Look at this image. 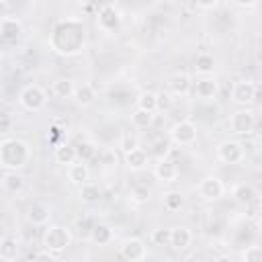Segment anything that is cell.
<instances>
[{"instance_id":"cell-17","label":"cell","mask_w":262,"mask_h":262,"mask_svg":"<svg viewBox=\"0 0 262 262\" xmlns=\"http://www.w3.org/2000/svg\"><path fill=\"white\" fill-rule=\"evenodd\" d=\"M147 164H149V154L143 147H137V149L125 154V166L129 172H141L147 168Z\"/></svg>"},{"instance_id":"cell-22","label":"cell","mask_w":262,"mask_h":262,"mask_svg":"<svg viewBox=\"0 0 262 262\" xmlns=\"http://www.w3.org/2000/svg\"><path fill=\"white\" fill-rule=\"evenodd\" d=\"M88 239L92 244H96V246H108L113 242V229H111V225H106V223H94Z\"/></svg>"},{"instance_id":"cell-35","label":"cell","mask_w":262,"mask_h":262,"mask_svg":"<svg viewBox=\"0 0 262 262\" xmlns=\"http://www.w3.org/2000/svg\"><path fill=\"white\" fill-rule=\"evenodd\" d=\"M119 147L123 149V154H129L139 147V137L135 133H123L119 139Z\"/></svg>"},{"instance_id":"cell-32","label":"cell","mask_w":262,"mask_h":262,"mask_svg":"<svg viewBox=\"0 0 262 262\" xmlns=\"http://www.w3.org/2000/svg\"><path fill=\"white\" fill-rule=\"evenodd\" d=\"M76 156H78V162H84L88 164L94 156H96V145L92 141H80L76 145Z\"/></svg>"},{"instance_id":"cell-18","label":"cell","mask_w":262,"mask_h":262,"mask_svg":"<svg viewBox=\"0 0 262 262\" xmlns=\"http://www.w3.org/2000/svg\"><path fill=\"white\" fill-rule=\"evenodd\" d=\"M74 102L78 104V106H82V108H88V106H92L94 104V100H96V90H94V86L92 84H78L76 86V90H74Z\"/></svg>"},{"instance_id":"cell-36","label":"cell","mask_w":262,"mask_h":262,"mask_svg":"<svg viewBox=\"0 0 262 262\" xmlns=\"http://www.w3.org/2000/svg\"><path fill=\"white\" fill-rule=\"evenodd\" d=\"M242 262H262V248L258 244L246 246V250L242 252Z\"/></svg>"},{"instance_id":"cell-8","label":"cell","mask_w":262,"mask_h":262,"mask_svg":"<svg viewBox=\"0 0 262 262\" xmlns=\"http://www.w3.org/2000/svg\"><path fill=\"white\" fill-rule=\"evenodd\" d=\"M119 256L125 260V262H141L145 260L147 256V246L141 237H125L121 244H119Z\"/></svg>"},{"instance_id":"cell-7","label":"cell","mask_w":262,"mask_h":262,"mask_svg":"<svg viewBox=\"0 0 262 262\" xmlns=\"http://www.w3.org/2000/svg\"><path fill=\"white\" fill-rule=\"evenodd\" d=\"M256 127V115L250 108H237L229 117V129L233 135H250Z\"/></svg>"},{"instance_id":"cell-33","label":"cell","mask_w":262,"mask_h":262,"mask_svg":"<svg viewBox=\"0 0 262 262\" xmlns=\"http://www.w3.org/2000/svg\"><path fill=\"white\" fill-rule=\"evenodd\" d=\"M129 199L133 205H145L149 201V188L145 184H133L129 190Z\"/></svg>"},{"instance_id":"cell-43","label":"cell","mask_w":262,"mask_h":262,"mask_svg":"<svg viewBox=\"0 0 262 262\" xmlns=\"http://www.w3.org/2000/svg\"><path fill=\"white\" fill-rule=\"evenodd\" d=\"M215 262H235V260H233L231 256H219V258H217Z\"/></svg>"},{"instance_id":"cell-39","label":"cell","mask_w":262,"mask_h":262,"mask_svg":"<svg viewBox=\"0 0 262 262\" xmlns=\"http://www.w3.org/2000/svg\"><path fill=\"white\" fill-rule=\"evenodd\" d=\"M33 262H57V258H55V254H51L47 250H39L33 256Z\"/></svg>"},{"instance_id":"cell-30","label":"cell","mask_w":262,"mask_h":262,"mask_svg":"<svg viewBox=\"0 0 262 262\" xmlns=\"http://www.w3.org/2000/svg\"><path fill=\"white\" fill-rule=\"evenodd\" d=\"M135 104H137L135 108H141V111H147V113H156L158 111V94L151 92V90H143L135 98Z\"/></svg>"},{"instance_id":"cell-19","label":"cell","mask_w":262,"mask_h":262,"mask_svg":"<svg viewBox=\"0 0 262 262\" xmlns=\"http://www.w3.org/2000/svg\"><path fill=\"white\" fill-rule=\"evenodd\" d=\"M27 219H29V223H33V225H45L49 219H51V209H49V205H45V203H33L29 209H27Z\"/></svg>"},{"instance_id":"cell-16","label":"cell","mask_w":262,"mask_h":262,"mask_svg":"<svg viewBox=\"0 0 262 262\" xmlns=\"http://www.w3.org/2000/svg\"><path fill=\"white\" fill-rule=\"evenodd\" d=\"M168 88H170V92H172L174 96H186V94H190V90H192V78H190V74H186V72H176V74L170 78Z\"/></svg>"},{"instance_id":"cell-1","label":"cell","mask_w":262,"mask_h":262,"mask_svg":"<svg viewBox=\"0 0 262 262\" xmlns=\"http://www.w3.org/2000/svg\"><path fill=\"white\" fill-rule=\"evenodd\" d=\"M49 45L55 53L59 55H78L84 51V45H86V31H84V25L80 18H66V20H59L53 31H51V37H49Z\"/></svg>"},{"instance_id":"cell-23","label":"cell","mask_w":262,"mask_h":262,"mask_svg":"<svg viewBox=\"0 0 262 262\" xmlns=\"http://www.w3.org/2000/svg\"><path fill=\"white\" fill-rule=\"evenodd\" d=\"M20 33H23V25H20L18 18H14V16H4V18H0V35H2L4 39L12 41V39H16Z\"/></svg>"},{"instance_id":"cell-20","label":"cell","mask_w":262,"mask_h":262,"mask_svg":"<svg viewBox=\"0 0 262 262\" xmlns=\"http://www.w3.org/2000/svg\"><path fill=\"white\" fill-rule=\"evenodd\" d=\"M20 254V244L16 237H10V235H4L0 239V260L2 262H14Z\"/></svg>"},{"instance_id":"cell-2","label":"cell","mask_w":262,"mask_h":262,"mask_svg":"<svg viewBox=\"0 0 262 262\" xmlns=\"http://www.w3.org/2000/svg\"><path fill=\"white\" fill-rule=\"evenodd\" d=\"M31 147L25 139L18 137H8L0 141V166L6 168L8 172H18L31 162Z\"/></svg>"},{"instance_id":"cell-11","label":"cell","mask_w":262,"mask_h":262,"mask_svg":"<svg viewBox=\"0 0 262 262\" xmlns=\"http://www.w3.org/2000/svg\"><path fill=\"white\" fill-rule=\"evenodd\" d=\"M196 190H199V196L203 201H219L225 194V184L219 176H205L199 182Z\"/></svg>"},{"instance_id":"cell-15","label":"cell","mask_w":262,"mask_h":262,"mask_svg":"<svg viewBox=\"0 0 262 262\" xmlns=\"http://www.w3.org/2000/svg\"><path fill=\"white\" fill-rule=\"evenodd\" d=\"M231 196H233V201H235L237 205L250 207V205L256 203L258 192H256V188H254L252 184H248V182H237V184H233V188H231Z\"/></svg>"},{"instance_id":"cell-9","label":"cell","mask_w":262,"mask_h":262,"mask_svg":"<svg viewBox=\"0 0 262 262\" xmlns=\"http://www.w3.org/2000/svg\"><path fill=\"white\" fill-rule=\"evenodd\" d=\"M231 100L239 106H250L258 100V86L252 80H237L231 86Z\"/></svg>"},{"instance_id":"cell-38","label":"cell","mask_w":262,"mask_h":262,"mask_svg":"<svg viewBox=\"0 0 262 262\" xmlns=\"http://www.w3.org/2000/svg\"><path fill=\"white\" fill-rule=\"evenodd\" d=\"M92 227H94V223H92L90 217H82V219L76 221V229H78V233H80L82 237H90Z\"/></svg>"},{"instance_id":"cell-26","label":"cell","mask_w":262,"mask_h":262,"mask_svg":"<svg viewBox=\"0 0 262 262\" xmlns=\"http://www.w3.org/2000/svg\"><path fill=\"white\" fill-rule=\"evenodd\" d=\"M53 158H55V162L61 164V166L74 164V162L78 160V156H76V145H72V143H59V145L55 147V151H53Z\"/></svg>"},{"instance_id":"cell-41","label":"cell","mask_w":262,"mask_h":262,"mask_svg":"<svg viewBox=\"0 0 262 262\" xmlns=\"http://www.w3.org/2000/svg\"><path fill=\"white\" fill-rule=\"evenodd\" d=\"M196 8H203V10H213V8H217V2H207V4H196Z\"/></svg>"},{"instance_id":"cell-31","label":"cell","mask_w":262,"mask_h":262,"mask_svg":"<svg viewBox=\"0 0 262 262\" xmlns=\"http://www.w3.org/2000/svg\"><path fill=\"white\" fill-rule=\"evenodd\" d=\"M156 121V115L154 113H147V111H141V108H135L131 113V125L135 129H149Z\"/></svg>"},{"instance_id":"cell-28","label":"cell","mask_w":262,"mask_h":262,"mask_svg":"<svg viewBox=\"0 0 262 262\" xmlns=\"http://www.w3.org/2000/svg\"><path fill=\"white\" fill-rule=\"evenodd\" d=\"M2 186H4L6 192L18 194V192H23V188H25V178H23V174H18V172H6V174L2 176Z\"/></svg>"},{"instance_id":"cell-42","label":"cell","mask_w":262,"mask_h":262,"mask_svg":"<svg viewBox=\"0 0 262 262\" xmlns=\"http://www.w3.org/2000/svg\"><path fill=\"white\" fill-rule=\"evenodd\" d=\"M6 10H8V4H6L4 0H0V18L6 16Z\"/></svg>"},{"instance_id":"cell-24","label":"cell","mask_w":262,"mask_h":262,"mask_svg":"<svg viewBox=\"0 0 262 262\" xmlns=\"http://www.w3.org/2000/svg\"><path fill=\"white\" fill-rule=\"evenodd\" d=\"M194 72L201 78H209L215 72V57L211 53H199L194 57Z\"/></svg>"},{"instance_id":"cell-25","label":"cell","mask_w":262,"mask_h":262,"mask_svg":"<svg viewBox=\"0 0 262 262\" xmlns=\"http://www.w3.org/2000/svg\"><path fill=\"white\" fill-rule=\"evenodd\" d=\"M74 90H76V84H74V80H70V78H57V80L51 84V92H53V96L59 98V100L72 98V96H74Z\"/></svg>"},{"instance_id":"cell-27","label":"cell","mask_w":262,"mask_h":262,"mask_svg":"<svg viewBox=\"0 0 262 262\" xmlns=\"http://www.w3.org/2000/svg\"><path fill=\"white\" fill-rule=\"evenodd\" d=\"M80 190H78V194H80V201L82 203H88V205H92V203H98L100 201V196H102V190H100V186L96 184V182H84L82 186H78Z\"/></svg>"},{"instance_id":"cell-12","label":"cell","mask_w":262,"mask_h":262,"mask_svg":"<svg viewBox=\"0 0 262 262\" xmlns=\"http://www.w3.org/2000/svg\"><path fill=\"white\" fill-rule=\"evenodd\" d=\"M96 23H98V29L100 31L113 33L121 25V14H119V10L113 4H102L98 8V12H96Z\"/></svg>"},{"instance_id":"cell-40","label":"cell","mask_w":262,"mask_h":262,"mask_svg":"<svg viewBox=\"0 0 262 262\" xmlns=\"http://www.w3.org/2000/svg\"><path fill=\"white\" fill-rule=\"evenodd\" d=\"M172 104L170 94H158V108H168Z\"/></svg>"},{"instance_id":"cell-34","label":"cell","mask_w":262,"mask_h":262,"mask_svg":"<svg viewBox=\"0 0 262 262\" xmlns=\"http://www.w3.org/2000/svg\"><path fill=\"white\" fill-rule=\"evenodd\" d=\"M170 151H172V143L166 141V139H158V141L151 145V151H149V154L156 158V162H160V160H168Z\"/></svg>"},{"instance_id":"cell-29","label":"cell","mask_w":262,"mask_h":262,"mask_svg":"<svg viewBox=\"0 0 262 262\" xmlns=\"http://www.w3.org/2000/svg\"><path fill=\"white\" fill-rule=\"evenodd\" d=\"M162 205H164L166 211L176 213V211H180V209L184 207V194H182L180 190H168V192H164V196H162Z\"/></svg>"},{"instance_id":"cell-13","label":"cell","mask_w":262,"mask_h":262,"mask_svg":"<svg viewBox=\"0 0 262 262\" xmlns=\"http://www.w3.org/2000/svg\"><path fill=\"white\" fill-rule=\"evenodd\" d=\"M192 244V231L186 225H174L170 227V248H174L176 252L186 250Z\"/></svg>"},{"instance_id":"cell-10","label":"cell","mask_w":262,"mask_h":262,"mask_svg":"<svg viewBox=\"0 0 262 262\" xmlns=\"http://www.w3.org/2000/svg\"><path fill=\"white\" fill-rule=\"evenodd\" d=\"M192 92L201 102H215L219 96V82L213 76L199 78L196 82H192Z\"/></svg>"},{"instance_id":"cell-3","label":"cell","mask_w":262,"mask_h":262,"mask_svg":"<svg viewBox=\"0 0 262 262\" xmlns=\"http://www.w3.org/2000/svg\"><path fill=\"white\" fill-rule=\"evenodd\" d=\"M74 235H72V229L66 227V225H49L45 231H43V237H41V244H43V250L51 252V254H61L70 248Z\"/></svg>"},{"instance_id":"cell-37","label":"cell","mask_w":262,"mask_h":262,"mask_svg":"<svg viewBox=\"0 0 262 262\" xmlns=\"http://www.w3.org/2000/svg\"><path fill=\"white\" fill-rule=\"evenodd\" d=\"M151 244L154 246H168L170 244V227H158L151 231Z\"/></svg>"},{"instance_id":"cell-21","label":"cell","mask_w":262,"mask_h":262,"mask_svg":"<svg viewBox=\"0 0 262 262\" xmlns=\"http://www.w3.org/2000/svg\"><path fill=\"white\" fill-rule=\"evenodd\" d=\"M68 180L74 184V186H82L84 182L90 180V170H88V164L84 162H74L68 166Z\"/></svg>"},{"instance_id":"cell-4","label":"cell","mask_w":262,"mask_h":262,"mask_svg":"<svg viewBox=\"0 0 262 262\" xmlns=\"http://www.w3.org/2000/svg\"><path fill=\"white\" fill-rule=\"evenodd\" d=\"M168 137H170V143L178 145V147H186V145H192L199 137V131H196V125L188 119H182L178 123H174L168 131Z\"/></svg>"},{"instance_id":"cell-6","label":"cell","mask_w":262,"mask_h":262,"mask_svg":"<svg viewBox=\"0 0 262 262\" xmlns=\"http://www.w3.org/2000/svg\"><path fill=\"white\" fill-rule=\"evenodd\" d=\"M215 154H217V160H219V162L229 164V166L242 164V162H244V158H246L244 143H239V141H235V139H225V141L217 143Z\"/></svg>"},{"instance_id":"cell-14","label":"cell","mask_w":262,"mask_h":262,"mask_svg":"<svg viewBox=\"0 0 262 262\" xmlns=\"http://www.w3.org/2000/svg\"><path fill=\"white\" fill-rule=\"evenodd\" d=\"M178 174H180V170H178V166H176L172 160H160V162H156V166H154V176H156L160 182L172 184V182L178 180Z\"/></svg>"},{"instance_id":"cell-44","label":"cell","mask_w":262,"mask_h":262,"mask_svg":"<svg viewBox=\"0 0 262 262\" xmlns=\"http://www.w3.org/2000/svg\"><path fill=\"white\" fill-rule=\"evenodd\" d=\"M2 237H4V225L0 223V239H2Z\"/></svg>"},{"instance_id":"cell-5","label":"cell","mask_w":262,"mask_h":262,"mask_svg":"<svg viewBox=\"0 0 262 262\" xmlns=\"http://www.w3.org/2000/svg\"><path fill=\"white\" fill-rule=\"evenodd\" d=\"M18 102L25 111H31V113H39L45 104H47V92L37 86V84H29L20 90L18 94Z\"/></svg>"}]
</instances>
